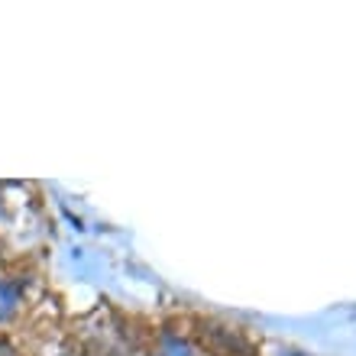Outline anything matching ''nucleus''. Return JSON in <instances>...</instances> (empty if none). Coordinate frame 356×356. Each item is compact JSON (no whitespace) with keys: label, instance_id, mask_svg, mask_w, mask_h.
<instances>
[{"label":"nucleus","instance_id":"obj_1","mask_svg":"<svg viewBox=\"0 0 356 356\" xmlns=\"http://www.w3.org/2000/svg\"><path fill=\"white\" fill-rule=\"evenodd\" d=\"M0 356H17V353H13V347H10V343H3V340H0Z\"/></svg>","mask_w":356,"mask_h":356}]
</instances>
